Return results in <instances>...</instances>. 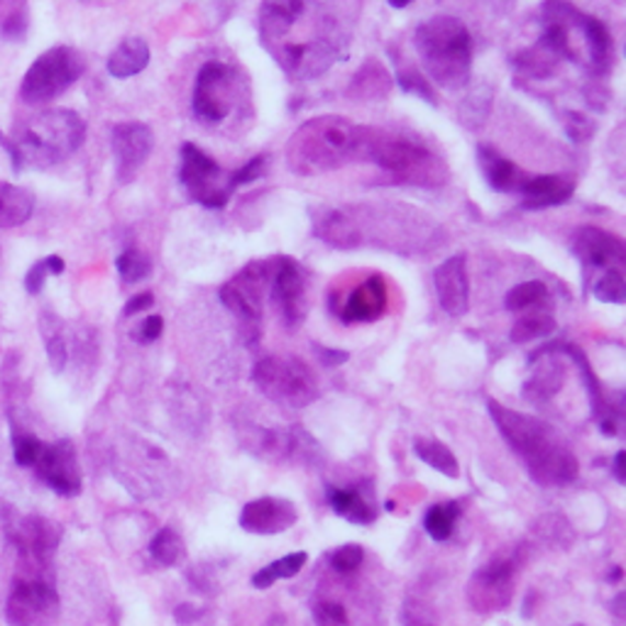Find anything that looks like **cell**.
<instances>
[{"instance_id":"30","label":"cell","mask_w":626,"mask_h":626,"mask_svg":"<svg viewBox=\"0 0 626 626\" xmlns=\"http://www.w3.org/2000/svg\"><path fill=\"white\" fill-rule=\"evenodd\" d=\"M306 560H309V556H306L304 550H296V554H289V556L280 558V560H274V564L264 566L260 572H254V576H252V588L268 590L277 580H286V578L299 576L301 568L306 566Z\"/></svg>"},{"instance_id":"17","label":"cell","mask_w":626,"mask_h":626,"mask_svg":"<svg viewBox=\"0 0 626 626\" xmlns=\"http://www.w3.org/2000/svg\"><path fill=\"white\" fill-rule=\"evenodd\" d=\"M512 580H514V566L509 560L500 564H490L482 570L475 572L473 582L468 585V600L475 612L492 614L504 610L509 600H512Z\"/></svg>"},{"instance_id":"5","label":"cell","mask_w":626,"mask_h":626,"mask_svg":"<svg viewBox=\"0 0 626 626\" xmlns=\"http://www.w3.org/2000/svg\"><path fill=\"white\" fill-rule=\"evenodd\" d=\"M426 79L443 89H458L470 79L473 71V37L463 20L436 15L423 20L413 32Z\"/></svg>"},{"instance_id":"2","label":"cell","mask_w":626,"mask_h":626,"mask_svg":"<svg viewBox=\"0 0 626 626\" xmlns=\"http://www.w3.org/2000/svg\"><path fill=\"white\" fill-rule=\"evenodd\" d=\"M487 409L509 448L522 458L526 473L538 485L564 487L576 480L578 460L556 429L536 417L497 405V401H487Z\"/></svg>"},{"instance_id":"20","label":"cell","mask_w":626,"mask_h":626,"mask_svg":"<svg viewBox=\"0 0 626 626\" xmlns=\"http://www.w3.org/2000/svg\"><path fill=\"white\" fill-rule=\"evenodd\" d=\"M576 250L578 260L585 264V270H612L619 268L626 260L624 242L619 238H614L612 232H604L600 228H582L576 238Z\"/></svg>"},{"instance_id":"16","label":"cell","mask_w":626,"mask_h":626,"mask_svg":"<svg viewBox=\"0 0 626 626\" xmlns=\"http://www.w3.org/2000/svg\"><path fill=\"white\" fill-rule=\"evenodd\" d=\"M270 292L286 326H299L306 318V277L299 264L289 258L274 262Z\"/></svg>"},{"instance_id":"7","label":"cell","mask_w":626,"mask_h":626,"mask_svg":"<svg viewBox=\"0 0 626 626\" xmlns=\"http://www.w3.org/2000/svg\"><path fill=\"white\" fill-rule=\"evenodd\" d=\"M13 458L23 468L35 470L39 480L59 497H77L81 492V468L71 441L45 443L15 429Z\"/></svg>"},{"instance_id":"9","label":"cell","mask_w":626,"mask_h":626,"mask_svg":"<svg viewBox=\"0 0 626 626\" xmlns=\"http://www.w3.org/2000/svg\"><path fill=\"white\" fill-rule=\"evenodd\" d=\"M8 538L18 554V576L47 578L61 538L59 528L42 516H20L8 526Z\"/></svg>"},{"instance_id":"35","label":"cell","mask_w":626,"mask_h":626,"mask_svg":"<svg viewBox=\"0 0 626 626\" xmlns=\"http://www.w3.org/2000/svg\"><path fill=\"white\" fill-rule=\"evenodd\" d=\"M150 554L157 560V564L162 566H177L182 564L184 556H186V548H184V540L179 536L174 528H162V532H157V536L152 538L150 544Z\"/></svg>"},{"instance_id":"47","label":"cell","mask_w":626,"mask_h":626,"mask_svg":"<svg viewBox=\"0 0 626 626\" xmlns=\"http://www.w3.org/2000/svg\"><path fill=\"white\" fill-rule=\"evenodd\" d=\"M152 306H155V296H152V292H143V294L133 296V299L125 304L123 314H125V316H137V314H145V311H150Z\"/></svg>"},{"instance_id":"24","label":"cell","mask_w":626,"mask_h":626,"mask_svg":"<svg viewBox=\"0 0 626 626\" xmlns=\"http://www.w3.org/2000/svg\"><path fill=\"white\" fill-rule=\"evenodd\" d=\"M147 64H150V45L143 37H127L111 52L105 67L113 79H130L145 71Z\"/></svg>"},{"instance_id":"14","label":"cell","mask_w":626,"mask_h":626,"mask_svg":"<svg viewBox=\"0 0 626 626\" xmlns=\"http://www.w3.org/2000/svg\"><path fill=\"white\" fill-rule=\"evenodd\" d=\"M272 282V264L270 262H252L240 274H236L226 286L220 289V301L228 311L248 323L260 321L264 294L270 289Z\"/></svg>"},{"instance_id":"22","label":"cell","mask_w":626,"mask_h":626,"mask_svg":"<svg viewBox=\"0 0 626 626\" xmlns=\"http://www.w3.org/2000/svg\"><path fill=\"white\" fill-rule=\"evenodd\" d=\"M572 191H576V184L564 174H538V177H526L522 189H519V194L524 196L522 201L524 208L538 210L566 204V201L572 198Z\"/></svg>"},{"instance_id":"27","label":"cell","mask_w":626,"mask_h":626,"mask_svg":"<svg viewBox=\"0 0 626 626\" xmlns=\"http://www.w3.org/2000/svg\"><path fill=\"white\" fill-rule=\"evenodd\" d=\"M318 238H323L328 246L343 250L360 246V230L353 216L341 214V210H333V214H328L318 223Z\"/></svg>"},{"instance_id":"23","label":"cell","mask_w":626,"mask_h":626,"mask_svg":"<svg viewBox=\"0 0 626 626\" xmlns=\"http://www.w3.org/2000/svg\"><path fill=\"white\" fill-rule=\"evenodd\" d=\"M477 162H480L482 174L487 179L494 191H502V194H509V191H519L524 184L526 174H522L516 169L514 162H509L507 157H502L497 150L487 145L477 147Z\"/></svg>"},{"instance_id":"40","label":"cell","mask_w":626,"mask_h":626,"mask_svg":"<svg viewBox=\"0 0 626 626\" xmlns=\"http://www.w3.org/2000/svg\"><path fill=\"white\" fill-rule=\"evenodd\" d=\"M397 81H399L401 91L421 95V99L429 101V103H436V95H433L431 83H429L426 77H423V73H419V71H399Z\"/></svg>"},{"instance_id":"10","label":"cell","mask_w":626,"mask_h":626,"mask_svg":"<svg viewBox=\"0 0 626 626\" xmlns=\"http://www.w3.org/2000/svg\"><path fill=\"white\" fill-rule=\"evenodd\" d=\"M252 379L270 399L289 407H306L318 397L314 373L296 357H264Z\"/></svg>"},{"instance_id":"46","label":"cell","mask_w":626,"mask_h":626,"mask_svg":"<svg viewBox=\"0 0 626 626\" xmlns=\"http://www.w3.org/2000/svg\"><path fill=\"white\" fill-rule=\"evenodd\" d=\"M566 127H568V133H570V137H572V140H576V143L590 140L592 130H595V127L588 125L585 115H578V113H570V115H568V123H566Z\"/></svg>"},{"instance_id":"34","label":"cell","mask_w":626,"mask_h":626,"mask_svg":"<svg viewBox=\"0 0 626 626\" xmlns=\"http://www.w3.org/2000/svg\"><path fill=\"white\" fill-rule=\"evenodd\" d=\"M548 299V286L538 280L532 282H522L516 284L514 289H509L504 306L512 314H522L528 309H536L538 304H544Z\"/></svg>"},{"instance_id":"3","label":"cell","mask_w":626,"mask_h":626,"mask_svg":"<svg viewBox=\"0 0 626 626\" xmlns=\"http://www.w3.org/2000/svg\"><path fill=\"white\" fill-rule=\"evenodd\" d=\"M363 130L341 115H318L306 121L286 145V164L301 177L323 174L360 159Z\"/></svg>"},{"instance_id":"48","label":"cell","mask_w":626,"mask_h":626,"mask_svg":"<svg viewBox=\"0 0 626 626\" xmlns=\"http://www.w3.org/2000/svg\"><path fill=\"white\" fill-rule=\"evenodd\" d=\"M316 353H318V357L323 360V365H328V367H335V365H343V363H348V353L345 350H328V348H318L316 345Z\"/></svg>"},{"instance_id":"50","label":"cell","mask_w":626,"mask_h":626,"mask_svg":"<svg viewBox=\"0 0 626 626\" xmlns=\"http://www.w3.org/2000/svg\"><path fill=\"white\" fill-rule=\"evenodd\" d=\"M387 3L391 5V8H407L411 0H387Z\"/></svg>"},{"instance_id":"19","label":"cell","mask_w":626,"mask_h":626,"mask_svg":"<svg viewBox=\"0 0 626 626\" xmlns=\"http://www.w3.org/2000/svg\"><path fill=\"white\" fill-rule=\"evenodd\" d=\"M296 524V507L280 497H262L250 502L240 514V526L250 534H284Z\"/></svg>"},{"instance_id":"11","label":"cell","mask_w":626,"mask_h":626,"mask_svg":"<svg viewBox=\"0 0 626 626\" xmlns=\"http://www.w3.org/2000/svg\"><path fill=\"white\" fill-rule=\"evenodd\" d=\"M179 182L196 204L206 208H223L230 201L232 172L220 169L201 147L182 145V167H179Z\"/></svg>"},{"instance_id":"43","label":"cell","mask_w":626,"mask_h":626,"mask_svg":"<svg viewBox=\"0 0 626 626\" xmlns=\"http://www.w3.org/2000/svg\"><path fill=\"white\" fill-rule=\"evenodd\" d=\"M487 111H490V95H473V99L460 109V115L465 123L475 127L487 118Z\"/></svg>"},{"instance_id":"15","label":"cell","mask_w":626,"mask_h":626,"mask_svg":"<svg viewBox=\"0 0 626 626\" xmlns=\"http://www.w3.org/2000/svg\"><path fill=\"white\" fill-rule=\"evenodd\" d=\"M113 155H115V172L123 184L133 182L137 172L145 167L147 159L152 155L155 147V135L150 130V125L145 123H121L113 127L111 135Z\"/></svg>"},{"instance_id":"38","label":"cell","mask_w":626,"mask_h":626,"mask_svg":"<svg viewBox=\"0 0 626 626\" xmlns=\"http://www.w3.org/2000/svg\"><path fill=\"white\" fill-rule=\"evenodd\" d=\"M64 270H67V264H64L59 254H49V258L32 264L25 274L27 294H32V296L39 294L42 286H45V282H47V277H59V274H64Z\"/></svg>"},{"instance_id":"39","label":"cell","mask_w":626,"mask_h":626,"mask_svg":"<svg viewBox=\"0 0 626 626\" xmlns=\"http://www.w3.org/2000/svg\"><path fill=\"white\" fill-rule=\"evenodd\" d=\"M592 294L604 304H624L626 301V282L619 268L604 270L600 280L592 284Z\"/></svg>"},{"instance_id":"6","label":"cell","mask_w":626,"mask_h":626,"mask_svg":"<svg viewBox=\"0 0 626 626\" xmlns=\"http://www.w3.org/2000/svg\"><path fill=\"white\" fill-rule=\"evenodd\" d=\"M360 159L375 162L399 182L413 186H441L448 177L443 159L413 135H391L365 127Z\"/></svg>"},{"instance_id":"37","label":"cell","mask_w":626,"mask_h":626,"mask_svg":"<svg viewBox=\"0 0 626 626\" xmlns=\"http://www.w3.org/2000/svg\"><path fill=\"white\" fill-rule=\"evenodd\" d=\"M115 268H118V274L125 284H137L150 277L152 260L140 250H125L118 254V260H115Z\"/></svg>"},{"instance_id":"51","label":"cell","mask_w":626,"mask_h":626,"mask_svg":"<svg viewBox=\"0 0 626 626\" xmlns=\"http://www.w3.org/2000/svg\"><path fill=\"white\" fill-rule=\"evenodd\" d=\"M0 145L5 147V152H10V140H8V137H5V133H3V130H0Z\"/></svg>"},{"instance_id":"45","label":"cell","mask_w":626,"mask_h":626,"mask_svg":"<svg viewBox=\"0 0 626 626\" xmlns=\"http://www.w3.org/2000/svg\"><path fill=\"white\" fill-rule=\"evenodd\" d=\"M262 169H264V157H252L246 167H240L238 172H232V184L242 186V184H250L254 179L262 177Z\"/></svg>"},{"instance_id":"28","label":"cell","mask_w":626,"mask_h":626,"mask_svg":"<svg viewBox=\"0 0 626 626\" xmlns=\"http://www.w3.org/2000/svg\"><path fill=\"white\" fill-rule=\"evenodd\" d=\"M328 504L333 507L335 514H341L353 524L367 526L375 522L373 507L365 502V497L357 490H338V487H331V490H328Z\"/></svg>"},{"instance_id":"33","label":"cell","mask_w":626,"mask_h":626,"mask_svg":"<svg viewBox=\"0 0 626 626\" xmlns=\"http://www.w3.org/2000/svg\"><path fill=\"white\" fill-rule=\"evenodd\" d=\"M554 331H556L554 316L546 311H536V314H524L522 318H519L509 338H512V343L524 345V343L536 341V338L550 335Z\"/></svg>"},{"instance_id":"18","label":"cell","mask_w":626,"mask_h":626,"mask_svg":"<svg viewBox=\"0 0 626 626\" xmlns=\"http://www.w3.org/2000/svg\"><path fill=\"white\" fill-rule=\"evenodd\" d=\"M439 304L448 316H465L470 306V280H468V260L465 254H451L433 272Z\"/></svg>"},{"instance_id":"31","label":"cell","mask_w":626,"mask_h":626,"mask_svg":"<svg viewBox=\"0 0 626 626\" xmlns=\"http://www.w3.org/2000/svg\"><path fill=\"white\" fill-rule=\"evenodd\" d=\"M413 451H417V455L423 463L431 465V468L439 470L441 475H448V477L460 475L458 460H455V455L451 453L448 445H443L441 441L417 439V443H413Z\"/></svg>"},{"instance_id":"26","label":"cell","mask_w":626,"mask_h":626,"mask_svg":"<svg viewBox=\"0 0 626 626\" xmlns=\"http://www.w3.org/2000/svg\"><path fill=\"white\" fill-rule=\"evenodd\" d=\"M35 210V196L27 189L0 182V230L18 228L32 218Z\"/></svg>"},{"instance_id":"44","label":"cell","mask_w":626,"mask_h":626,"mask_svg":"<svg viewBox=\"0 0 626 626\" xmlns=\"http://www.w3.org/2000/svg\"><path fill=\"white\" fill-rule=\"evenodd\" d=\"M162 331H164V318L159 314H152V316H147L140 323V328L135 331V341H140L143 345H150L157 341L159 335H162Z\"/></svg>"},{"instance_id":"13","label":"cell","mask_w":626,"mask_h":626,"mask_svg":"<svg viewBox=\"0 0 626 626\" xmlns=\"http://www.w3.org/2000/svg\"><path fill=\"white\" fill-rule=\"evenodd\" d=\"M236 71L223 61H206L194 83L191 111L201 123L218 125L236 109Z\"/></svg>"},{"instance_id":"1","label":"cell","mask_w":626,"mask_h":626,"mask_svg":"<svg viewBox=\"0 0 626 626\" xmlns=\"http://www.w3.org/2000/svg\"><path fill=\"white\" fill-rule=\"evenodd\" d=\"M260 37L292 79H318L345 57L348 27L328 0H264Z\"/></svg>"},{"instance_id":"12","label":"cell","mask_w":626,"mask_h":626,"mask_svg":"<svg viewBox=\"0 0 626 626\" xmlns=\"http://www.w3.org/2000/svg\"><path fill=\"white\" fill-rule=\"evenodd\" d=\"M59 592L47 578L15 576L5 600V622L10 626H49L59 617Z\"/></svg>"},{"instance_id":"21","label":"cell","mask_w":626,"mask_h":626,"mask_svg":"<svg viewBox=\"0 0 626 626\" xmlns=\"http://www.w3.org/2000/svg\"><path fill=\"white\" fill-rule=\"evenodd\" d=\"M389 306V292L382 277H367L363 284L355 286L348 294L345 304L341 306V318L345 323H369L385 316Z\"/></svg>"},{"instance_id":"41","label":"cell","mask_w":626,"mask_h":626,"mask_svg":"<svg viewBox=\"0 0 626 626\" xmlns=\"http://www.w3.org/2000/svg\"><path fill=\"white\" fill-rule=\"evenodd\" d=\"M363 560H365V550L360 548L357 544H350V546H343V548L335 550V554L331 556V566L338 572H353L363 566Z\"/></svg>"},{"instance_id":"25","label":"cell","mask_w":626,"mask_h":626,"mask_svg":"<svg viewBox=\"0 0 626 626\" xmlns=\"http://www.w3.org/2000/svg\"><path fill=\"white\" fill-rule=\"evenodd\" d=\"M580 27L582 37H585L590 69L595 73H604L614 59V42L607 25L592 15H580Z\"/></svg>"},{"instance_id":"49","label":"cell","mask_w":626,"mask_h":626,"mask_svg":"<svg viewBox=\"0 0 626 626\" xmlns=\"http://www.w3.org/2000/svg\"><path fill=\"white\" fill-rule=\"evenodd\" d=\"M624 463H626V453L619 451L614 455V477H617V482L624 485L626 482V470H624Z\"/></svg>"},{"instance_id":"42","label":"cell","mask_w":626,"mask_h":626,"mask_svg":"<svg viewBox=\"0 0 626 626\" xmlns=\"http://www.w3.org/2000/svg\"><path fill=\"white\" fill-rule=\"evenodd\" d=\"M314 617L318 626H350L345 607L338 602H316Z\"/></svg>"},{"instance_id":"36","label":"cell","mask_w":626,"mask_h":626,"mask_svg":"<svg viewBox=\"0 0 626 626\" xmlns=\"http://www.w3.org/2000/svg\"><path fill=\"white\" fill-rule=\"evenodd\" d=\"M39 323H42V333H45L49 365L55 373H64V367H67V360H69V348H67V341H64V335L57 331L59 321L52 314H45Z\"/></svg>"},{"instance_id":"29","label":"cell","mask_w":626,"mask_h":626,"mask_svg":"<svg viewBox=\"0 0 626 626\" xmlns=\"http://www.w3.org/2000/svg\"><path fill=\"white\" fill-rule=\"evenodd\" d=\"M30 30L27 0H0V37L23 42Z\"/></svg>"},{"instance_id":"4","label":"cell","mask_w":626,"mask_h":626,"mask_svg":"<svg viewBox=\"0 0 626 626\" xmlns=\"http://www.w3.org/2000/svg\"><path fill=\"white\" fill-rule=\"evenodd\" d=\"M87 123L77 111L52 109L32 115L30 121L18 125L15 137H10V162L15 172L27 167H55L71 157L83 145Z\"/></svg>"},{"instance_id":"8","label":"cell","mask_w":626,"mask_h":626,"mask_svg":"<svg viewBox=\"0 0 626 626\" xmlns=\"http://www.w3.org/2000/svg\"><path fill=\"white\" fill-rule=\"evenodd\" d=\"M87 61L73 47H52L30 64L23 83H20V99L30 105L49 103L57 95L69 91L81 79Z\"/></svg>"},{"instance_id":"32","label":"cell","mask_w":626,"mask_h":626,"mask_svg":"<svg viewBox=\"0 0 626 626\" xmlns=\"http://www.w3.org/2000/svg\"><path fill=\"white\" fill-rule=\"evenodd\" d=\"M460 516V504L458 502H445L431 507L426 516H423V528L433 540H448L455 532V522Z\"/></svg>"}]
</instances>
